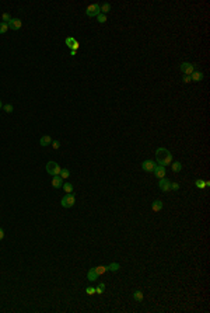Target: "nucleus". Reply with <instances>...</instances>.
Segmentation results:
<instances>
[{"mask_svg":"<svg viewBox=\"0 0 210 313\" xmlns=\"http://www.w3.org/2000/svg\"><path fill=\"white\" fill-rule=\"evenodd\" d=\"M97 20H98V23L104 24V23H106V16H104V14H98V16H97Z\"/></svg>","mask_w":210,"mask_h":313,"instance_id":"obj_27","label":"nucleus"},{"mask_svg":"<svg viewBox=\"0 0 210 313\" xmlns=\"http://www.w3.org/2000/svg\"><path fill=\"white\" fill-rule=\"evenodd\" d=\"M76 54H77V51H73V49L70 51V55H72V56H74V55H76Z\"/></svg>","mask_w":210,"mask_h":313,"instance_id":"obj_34","label":"nucleus"},{"mask_svg":"<svg viewBox=\"0 0 210 313\" xmlns=\"http://www.w3.org/2000/svg\"><path fill=\"white\" fill-rule=\"evenodd\" d=\"M151 209H153V212H160L161 209H163V201H161V199H155V201H153V204H151Z\"/></svg>","mask_w":210,"mask_h":313,"instance_id":"obj_13","label":"nucleus"},{"mask_svg":"<svg viewBox=\"0 0 210 313\" xmlns=\"http://www.w3.org/2000/svg\"><path fill=\"white\" fill-rule=\"evenodd\" d=\"M86 294L90 295V296L94 295V294H95V288H94V286H87V288H86Z\"/></svg>","mask_w":210,"mask_h":313,"instance_id":"obj_28","label":"nucleus"},{"mask_svg":"<svg viewBox=\"0 0 210 313\" xmlns=\"http://www.w3.org/2000/svg\"><path fill=\"white\" fill-rule=\"evenodd\" d=\"M153 173L155 174V177H157V178H164V177H165V173H167V169H165L164 166H160V164H158V166H155V169H154V171H153Z\"/></svg>","mask_w":210,"mask_h":313,"instance_id":"obj_10","label":"nucleus"},{"mask_svg":"<svg viewBox=\"0 0 210 313\" xmlns=\"http://www.w3.org/2000/svg\"><path fill=\"white\" fill-rule=\"evenodd\" d=\"M158 187H160V190L163 193H168V191H171V181L165 180V178H161L158 181Z\"/></svg>","mask_w":210,"mask_h":313,"instance_id":"obj_8","label":"nucleus"},{"mask_svg":"<svg viewBox=\"0 0 210 313\" xmlns=\"http://www.w3.org/2000/svg\"><path fill=\"white\" fill-rule=\"evenodd\" d=\"M195 185H196V188H199V190L206 188V184H205L203 180H196V181H195Z\"/></svg>","mask_w":210,"mask_h":313,"instance_id":"obj_23","label":"nucleus"},{"mask_svg":"<svg viewBox=\"0 0 210 313\" xmlns=\"http://www.w3.org/2000/svg\"><path fill=\"white\" fill-rule=\"evenodd\" d=\"M1 20H3V23H9L10 20H11V17H10V14L9 13H3V16H1Z\"/></svg>","mask_w":210,"mask_h":313,"instance_id":"obj_29","label":"nucleus"},{"mask_svg":"<svg viewBox=\"0 0 210 313\" xmlns=\"http://www.w3.org/2000/svg\"><path fill=\"white\" fill-rule=\"evenodd\" d=\"M74 204H76L74 194H66L63 198L60 199V205L63 208H72V207H74Z\"/></svg>","mask_w":210,"mask_h":313,"instance_id":"obj_3","label":"nucleus"},{"mask_svg":"<svg viewBox=\"0 0 210 313\" xmlns=\"http://www.w3.org/2000/svg\"><path fill=\"white\" fill-rule=\"evenodd\" d=\"M179 70H181L183 74H188V76H191V74L195 72V65L189 63V62H183V63L179 65Z\"/></svg>","mask_w":210,"mask_h":313,"instance_id":"obj_5","label":"nucleus"},{"mask_svg":"<svg viewBox=\"0 0 210 313\" xmlns=\"http://www.w3.org/2000/svg\"><path fill=\"white\" fill-rule=\"evenodd\" d=\"M52 143V138H50L49 135H44L41 139H39V145L41 146H48V145H50Z\"/></svg>","mask_w":210,"mask_h":313,"instance_id":"obj_15","label":"nucleus"},{"mask_svg":"<svg viewBox=\"0 0 210 313\" xmlns=\"http://www.w3.org/2000/svg\"><path fill=\"white\" fill-rule=\"evenodd\" d=\"M182 82H183V83H189V82H191V76L185 74V76L182 77Z\"/></svg>","mask_w":210,"mask_h":313,"instance_id":"obj_32","label":"nucleus"},{"mask_svg":"<svg viewBox=\"0 0 210 313\" xmlns=\"http://www.w3.org/2000/svg\"><path fill=\"white\" fill-rule=\"evenodd\" d=\"M104 291H105V284L100 282V284H98V285L95 286V294L101 295V294H104Z\"/></svg>","mask_w":210,"mask_h":313,"instance_id":"obj_22","label":"nucleus"},{"mask_svg":"<svg viewBox=\"0 0 210 313\" xmlns=\"http://www.w3.org/2000/svg\"><path fill=\"white\" fill-rule=\"evenodd\" d=\"M46 173L48 174H50V175H59V173H60V170H62V167L56 163V161H48L46 163Z\"/></svg>","mask_w":210,"mask_h":313,"instance_id":"obj_2","label":"nucleus"},{"mask_svg":"<svg viewBox=\"0 0 210 313\" xmlns=\"http://www.w3.org/2000/svg\"><path fill=\"white\" fill-rule=\"evenodd\" d=\"M155 166H157V164H155L154 160H144L142 163V169L146 171V173H153L154 169H155Z\"/></svg>","mask_w":210,"mask_h":313,"instance_id":"obj_6","label":"nucleus"},{"mask_svg":"<svg viewBox=\"0 0 210 313\" xmlns=\"http://www.w3.org/2000/svg\"><path fill=\"white\" fill-rule=\"evenodd\" d=\"M63 190L66 191V194H73V184L72 183H63Z\"/></svg>","mask_w":210,"mask_h":313,"instance_id":"obj_20","label":"nucleus"},{"mask_svg":"<svg viewBox=\"0 0 210 313\" xmlns=\"http://www.w3.org/2000/svg\"><path fill=\"white\" fill-rule=\"evenodd\" d=\"M7 30H9V25L1 21V23H0V34H6V32H7Z\"/></svg>","mask_w":210,"mask_h":313,"instance_id":"obj_25","label":"nucleus"},{"mask_svg":"<svg viewBox=\"0 0 210 313\" xmlns=\"http://www.w3.org/2000/svg\"><path fill=\"white\" fill-rule=\"evenodd\" d=\"M171 169H172L174 173H178V171L182 170V164H181L179 161H172V163H171Z\"/></svg>","mask_w":210,"mask_h":313,"instance_id":"obj_18","label":"nucleus"},{"mask_svg":"<svg viewBox=\"0 0 210 313\" xmlns=\"http://www.w3.org/2000/svg\"><path fill=\"white\" fill-rule=\"evenodd\" d=\"M3 239H4V230L0 228V240H3Z\"/></svg>","mask_w":210,"mask_h":313,"instance_id":"obj_33","label":"nucleus"},{"mask_svg":"<svg viewBox=\"0 0 210 313\" xmlns=\"http://www.w3.org/2000/svg\"><path fill=\"white\" fill-rule=\"evenodd\" d=\"M100 7H101V14H104V16H105L106 13H109L111 9H112V6H111L109 3H102Z\"/></svg>","mask_w":210,"mask_h":313,"instance_id":"obj_17","label":"nucleus"},{"mask_svg":"<svg viewBox=\"0 0 210 313\" xmlns=\"http://www.w3.org/2000/svg\"><path fill=\"white\" fill-rule=\"evenodd\" d=\"M0 108H3V103H1V100H0Z\"/></svg>","mask_w":210,"mask_h":313,"instance_id":"obj_35","label":"nucleus"},{"mask_svg":"<svg viewBox=\"0 0 210 313\" xmlns=\"http://www.w3.org/2000/svg\"><path fill=\"white\" fill-rule=\"evenodd\" d=\"M7 25H9V28H11V30H14V31H17V30H20V28L23 27V23H21V20L20 19H11L7 23Z\"/></svg>","mask_w":210,"mask_h":313,"instance_id":"obj_9","label":"nucleus"},{"mask_svg":"<svg viewBox=\"0 0 210 313\" xmlns=\"http://www.w3.org/2000/svg\"><path fill=\"white\" fill-rule=\"evenodd\" d=\"M97 272H98V275H102V274H105V272L108 271L106 270V265H100V267H95Z\"/></svg>","mask_w":210,"mask_h":313,"instance_id":"obj_24","label":"nucleus"},{"mask_svg":"<svg viewBox=\"0 0 210 313\" xmlns=\"http://www.w3.org/2000/svg\"><path fill=\"white\" fill-rule=\"evenodd\" d=\"M133 298H135V300H137V302H143V292L140 289H137V291H135L133 292Z\"/></svg>","mask_w":210,"mask_h":313,"instance_id":"obj_19","label":"nucleus"},{"mask_svg":"<svg viewBox=\"0 0 210 313\" xmlns=\"http://www.w3.org/2000/svg\"><path fill=\"white\" fill-rule=\"evenodd\" d=\"M106 270L111 272H118L119 270H121V264L119 262H112V264H109V265H106Z\"/></svg>","mask_w":210,"mask_h":313,"instance_id":"obj_16","label":"nucleus"},{"mask_svg":"<svg viewBox=\"0 0 210 313\" xmlns=\"http://www.w3.org/2000/svg\"><path fill=\"white\" fill-rule=\"evenodd\" d=\"M3 110H4L7 114H11L14 108H13V106H11V104H3Z\"/></svg>","mask_w":210,"mask_h":313,"instance_id":"obj_26","label":"nucleus"},{"mask_svg":"<svg viewBox=\"0 0 210 313\" xmlns=\"http://www.w3.org/2000/svg\"><path fill=\"white\" fill-rule=\"evenodd\" d=\"M59 175H60V177H62L63 180H67L69 177H70V171H69L67 169H62V170H60V173H59Z\"/></svg>","mask_w":210,"mask_h":313,"instance_id":"obj_21","label":"nucleus"},{"mask_svg":"<svg viewBox=\"0 0 210 313\" xmlns=\"http://www.w3.org/2000/svg\"><path fill=\"white\" fill-rule=\"evenodd\" d=\"M178 190H179L178 183H171V191H178Z\"/></svg>","mask_w":210,"mask_h":313,"instance_id":"obj_31","label":"nucleus"},{"mask_svg":"<svg viewBox=\"0 0 210 313\" xmlns=\"http://www.w3.org/2000/svg\"><path fill=\"white\" fill-rule=\"evenodd\" d=\"M98 272H97L95 267H92L88 270V272H87V278H88V281H97L98 280Z\"/></svg>","mask_w":210,"mask_h":313,"instance_id":"obj_12","label":"nucleus"},{"mask_svg":"<svg viewBox=\"0 0 210 313\" xmlns=\"http://www.w3.org/2000/svg\"><path fill=\"white\" fill-rule=\"evenodd\" d=\"M155 157H157V163H158L160 166L167 167L172 163V155H171V152H169L168 149H165V147H158V149L155 150Z\"/></svg>","mask_w":210,"mask_h":313,"instance_id":"obj_1","label":"nucleus"},{"mask_svg":"<svg viewBox=\"0 0 210 313\" xmlns=\"http://www.w3.org/2000/svg\"><path fill=\"white\" fill-rule=\"evenodd\" d=\"M86 14L88 17H97L98 14H101V7L100 4H90L88 7L86 9Z\"/></svg>","mask_w":210,"mask_h":313,"instance_id":"obj_4","label":"nucleus"},{"mask_svg":"<svg viewBox=\"0 0 210 313\" xmlns=\"http://www.w3.org/2000/svg\"><path fill=\"white\" fill-rule=\"evenodd\" d=\"M64 44L67 45V48H70V49H73V51H77L78 49V44L77 42V39L76 38H73V37H67L66 39H64Z\"/></svg>","mask_w":210,"mask_h":313,"instance_id":"obj_7","label":"nucleus"},{"mask_svg":"<svg viewBox=\"0 0 210 313\" xmlns=\"http://www.w3.org/2000/svg\"><path fill=\"white\" fill-rule=\"evenodd\" d=\"M50 145H52V147H53V149H56V150H58V149L60 147V142H59V141H52V143H50Z\"/></svg>","mask_w":210,"mask_h":313,"instance_id":"obj_30","label":"nucleus"},{"mask_svg":"<svg viewBox=\"0 0 210 313\" xmlns=\"http://www.w3.org/2000/svg\"><path fill=\"white\" fill-rule=\"evenodd\" d=\"M63 178L60 175H52V187L53 188H60L63 185Z\"/></svg>","mask_w":210,"mask_h":313,"instance_id":"obj_11","label":"nucleus"},{"mask_svg":"<svg viewBox=\"0 0 210 313\" xmlns=\"http://www.w3.org/2000/svg\"><path fill=\"white\" fill-rule=\"evenodd\" d=\"M191 80H193V82H200V80H203V73L199 72V70H195L191 74Z\"/></svg>","mask_w":210,"mask_h":313,"instance_id":"obj_14","label":"nucleus"}]
</instances>
